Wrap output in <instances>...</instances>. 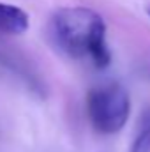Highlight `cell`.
Instances as JSON below:
<instances>
[{"label":"cell","mask_w":150,"mask_h":152,"mask_svg":"<svg viewBox=\"0 0 150 152\" xmlns=\"http://www.w3.org/2000/svg\"><path fill=\"white\" fill-rule=\"evenodd\" d=\"M131 112V99L127 90L120 83H104L94 87L87 96V113L90 124L97 133L115 134L118 133Z\"/></svg>","instance_id":"7a4b0ae2"},{"label":"cell","mask_w":150,"mask_h":152,"mask_svg":"<svg viewBox=\"0 0 150 152\" xmlns=\"http://www.w3.org/2000/svg\"><path fill=\"white\" fill-rule=\"evenodd\" d=\"M129 152H150V110L141 117L138 134H136Z\"/></svg>","instance_id":"277c9868"},{"label":"cell","mask_w":150,"mask_h":152,"mask_svg":"<svg viewBox=\"0 0 150 152\" xmlns=\"http://www.w3.org/2000/svg\"><path fill=\"white\" fill-rule=\"evenodd\" d=\"M51 39L57 48L71 58H90L99 69L111 62L106 42V23L88 7H62L50 23Z\"/></svg>","instance_id":"6da1fadb"},{"label":"cell","mask_w":150,"mask_h":152,"mask_svg":"<svg viewBox=\"0 0 150 152\" xmlns=\"http://www.w3.org/2000/svg\"><path fill=\"white\" fill-rule=\"evenodd\" d=\"M28 28V14L11 4L0 2V32L20 36Z\"/></svg>","instance_id":"3957f363"},{"label":"cell","mask_w":150,"mask_h":152,"mask_svg":"<svg viewBox=\"0 0 150 152\" xmlns=\"http://www.w3.org/2000/svg\"><path fill=\"white\" fill-rule=\"evenodd\" d=\"M149 14H150V11H149Z\"/></svg>","instance_id":"5b68a950"}]
</instances>
